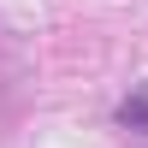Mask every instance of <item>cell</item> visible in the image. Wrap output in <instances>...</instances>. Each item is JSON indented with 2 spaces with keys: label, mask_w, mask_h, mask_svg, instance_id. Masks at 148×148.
<instances>
[{
  "label": "cell",
  "mask_w": 148,
  "mask_h": 148,
  "mask_svg": "<svg viewBox=\"0 0 148 148\" xmlns=\"http://www.w3.org/2000/svg\"><path fill=\"white\" fill-rule=\"evenodd\" d=\"M113 119H119L125 130H142V136H148V89H136V95H125Z\"/></svg>",
  "instance_id": "1"
}]
</instances>
